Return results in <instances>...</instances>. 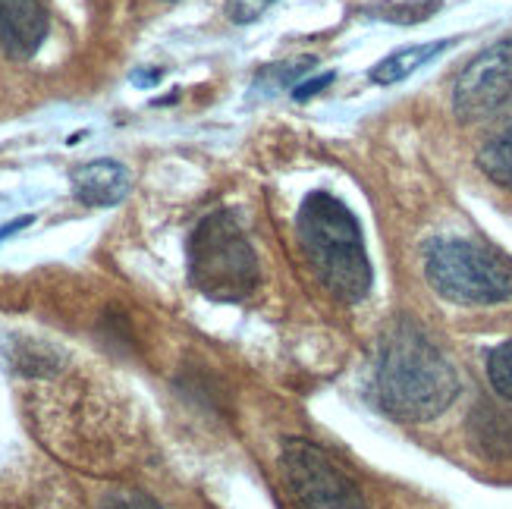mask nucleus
I'll return each mask as SVG.
<instances>
[{
  "label": "nucleus",
  "mask_w": 512,
  "mask_h": 509,
  "mask_svg": "<svg viewBox=\"0 0 512 509\" xmlns=\"http://www.w3.org/2000/svg\"><path fill=\"white\" fill-rule=\"evenodd\" d=\"M377 403L399 422H431L459 393V374L443 349L412 321H396L377 352Z\"/></svg>",
  "instance_id": "obj_1"
},
{
  "label": "nucleus",
  "mask_w": 512,
  "mask_h": 509,
  "mask_svg": "<svg viewBox=\"0 0 512 509\" xmlns=\"http://www.w3.org/2000/svg\"><path fill=\"white\" fill-rule=\"evenodd\" d=\"M302 252L324 290L346 305L362 302L371 290V261L355 214L327 192H311L296 217Z\"/></svg>",
  "instance_id": "obj_2"
},
{
  "label": "nucleus",
  "mask_w": 512,
  "mask_h": 509,
  "mask_svg": "<svg viewBox=\"0 0 512 509\" xmlns=\"http://www.w3.org/2000/svg\"><path fill=\"white\" fill-rule=\"evenodd\" d=\"M189 280L211 302H242L258 283V258L230 211H214L189 236Z\"/></svg>",
  "instance_id": "obj_3"
},
{
  "label": "nucleus",
  "mask_w": 512,
  "mask_h": 509,
  "mask_svg": "<svg viewBox=\"0 0 512 509\" xmlns=\"http://www.w3.org/2000/svg\"><path fill=\"white\" fill-rule=\"evenodd\" d=\"M434 293L456 305H500L512 299V264L469 239H437L425 252Z\"/></svg>",
  "instance_id": "obj_4"
},
{
  "label": "nucleus",
  "mask_w": 512,
  "mask_h": 509,
  "mask_svg": "<svg viewBox=\"0 0 512 509\" xmlns=\"http://www.w3.org/2000/svg\"><path fill=\"white\" fill-rule=\"evenodd\" d=\"M280 472L299 509H368L359 484L311 440H286Z\"/></svg>",
  "instance_id": "obj_5"
},
{
  "label": "nucleus",
  "mask_w": 512,
  "mask_h": 509,
  "mask_svg": "<svg viewBox=\"0 0 512 509\" xmlns=\"http://www.w3.org/2000/svg\"><path fill=\"white\" fill-rule=\"evenodd\" d=\"M453 107L462 123H512V38L487 48L459 73Z\"/></svg>",
  "instance_id": "obj_6"
},
{
  "label": "nucleus",
  "mask_w": 512,
  "mask_h": 509,
  "mask_svg": "<svg viewBox=\"0 0 512 509\" xmlns=\"http://www.w3.org/2000/svg\"><path fill=\"white\" fill-rule=\"evenodd\" d=\"M48 35L41 0H0V48L10 57H32Z\"/></svg>",
  "instance_id": "obj_7"
},
{
  "label": "nucleus",
  "mask_w": 512,
  "mask_h": 509,
  "mask_svg": "<svg viewBox=\"0 0 512 509\" xmlns=\"http://www.w3.org/2000/svg\"><path fill=\"white\" fill-rule=\"evenodd\" d=\"M132 186V176L120 161H92V164H82L73 173V195L76 202L88 205V208H114L120 205L123 198L129 195Z\"/></svg>",
  "instance_id": "obj_8"
},
{
  "label": "nucleus",
  "mask_w": 512,
  "mask_h": 509,
  "mask_svg": "<svg viewBox=\"0 0 512 509\" xmlns=\"http://www.w3.org/2000/svg\"><path fill=\"white\" fill-rule=\"evenodd\" d=\"M469 434L475 450L491 459L512 456V412L497 403H478L469 418Z\"/></svg>",
  "instance_id": "obj_9"
},
{
  "label": "nucleus",
  "mask_w": 512,
  "mask_h": 509,
  "mask_svg": "<svg viewBox=\"0 0 512 509\" xmlns=\"http://www.w3.org/2000/svg\"><path fill=\"white\" fill-rule=\"evenodd\" d=\"M453 41H431V44H415V48H403L390 57H384L381 63L371 70V79L381 82V85H393V82H403L412 73H418L421 66L431 63L440 51H447Z\"/></svg>",
  "instance_id": "obj_10"
},
{
  "label": "nucleus",
  "mask_w": 512,
  "mask_h": 509,
  "mask_svg": "<svg viewBox=\"0 0 512 509\" xmlns=\"http://www.w3.org/2000/svg\"><path fill=\"white\" fill-rule=\"evenodd\" d=\"M478 167L503 189H512V123H506L497 136L484 142L478 154Z\"/></svg>",
  "instance_id": "obj_11"
},
{
  "label": "nucleus",
  "mask_w": 512,
  "mask_h": 509,
  "mask_svg": "<svg viewBox=\"0 0 512 509\" xmlns=\"http://www.w3.org/2000/svg\"><path fill=\"white\" fill-rule=\"evenodd\" d=\"M440 10V0H406V4H384L371 10L368 16L374 19H387V22H403V26H409V22H421L428 19Z\"/></svg>",
  "instance_id": "obj_12"
},
{
  "label": "nucleus",
  "mask_w": 512,
  "mask_h": 509,
  "mask_svg": "<svg viewBox=\"0 0 512 509\" xmlns=\"http://www.w3.org/2000/svg\"><path fill=\"white\" fill-rule=\"evenodd\" d=\"M487 378H491L494 390L503 400L512 403V340L491 352V359H487Z\"/></svg>",
  "instance_id": "obj_13"
},
{
  "label": "nucleus",
  "mask_w": 512,
  "mask_h": 509,
  "mask_svg": "<svg viewBox=\"0 0 512 509\" xmlns=\"http://www.w3.org/2000/svg\"><path fill=\"white\" fill-rule=\"evenodd\" d=\"M277 0H230V19L236 26H249L267 7H274Z\"/></svg>",
  "instance_id": "obj_14"
},
{
  "label": "nucleus",
  "mask_w": 512,
  "mask_h": 509,
  "mask_svg": "<svg viewBox=\"0 0 512 509\" xmlns=\"http://www.w3.org/2000/svg\"><path fill=\"white\" fill-rule=\"evenodd\" d=\"M333 82V73H321V76H315V79H308V82H302V85H296L293 88V98L296 101H308L315 92H321V88H327Z\"/></svg>",
  "instance_id": "obj_15"
},
{
  "label": "nucleus",
  "mask_w": 512,
  "mask_h": 509,
  "mask_svg": "<svg viewBox=\"0 0 512 509\" xmlns=\"http://www.w3.org/2000/svg\"><path fill=\"white\" fill-rule=\"evenodd\" d=\"M32 220H35V217H29V214H26V217H16V220H10V224H4V227H0V242L10 239V236H16L22 227H29Z\"/></svg>",
  "instance_id": "obj_16"
},
{
  "label": "nucleus",
  "mask_w": 512,
  "mask_h": 509,
  "mask_svg": "<svg viewBox=\"0 0 512 509\" xmlns=\"http://www.w3.org/2000/svg\"><path fill=\"white\" fill-rule=\"evenodd\" d=\"M104 509H158V506L148 503V500H142V497H129V500H117V503H110V506H104Z\"/></svg>",
  "instance_id": "obj_17"
}]
</instances>
